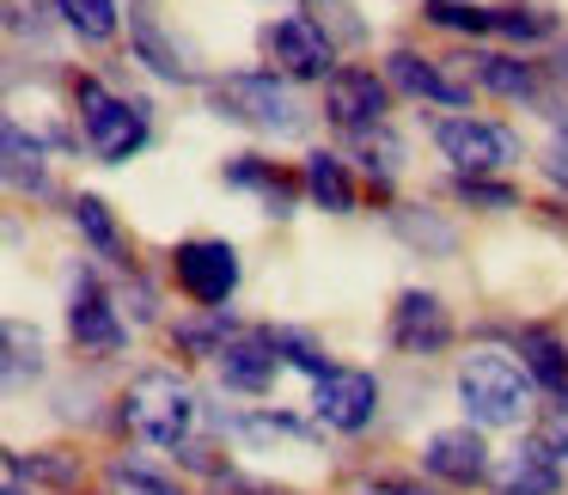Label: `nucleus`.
Instances as JSON below:
<instances>
[{"label": "nucleus", "instance_id": "nucleus-1", "mask_svg": "<svg viewBox=\"0 0 568 495\" xmlns=\"http://www.w3.org/2000/svg\"><path fill=\"white\" fill-rule=\"evenodd\" d=\"M531 397H538V380L526 373V361H507L495 348L458 361V404H465L470 428H514V422H526Z\"/></svg>", "mask_w": 568, "mask_h": 495}, {"label": "nucleus", "instance_id": "nucleus-2", "mask_svg": "<svg viewBox=\"0 0 568 495\" xmlns=\"http://www.w3.org/2000/svg\"><path fill=\"white\" fill-rule=\"evenodd\" d=\"M196 410H202L196 392H190L178 373L153 367L123 392V428L148 446H184L190 428H196Z\"/></svg>", "mask_w": 568, "mask_h": 495}, {"label": "nucleus", "instance_id": "nucleus-3", "mask_svg": "<svg viewBox=\"0 0 568 495\" xmlns=\"http://www.w3.org/2000/svg\"><path fill=\"white\" fill-rule=\"evenodd\" d=\"M214 111L245 123V129H257V135H300V129H306V111H300V99L282 87V74L214 80Z\"/></svg>", "mask_w": 568, "mask_h": 495}, {"label": "nucleus", "instance_id": "nucleus-4", "mask_svg": "<svg viewBox=\"0 0 568 495\" xmlns=\"http://www.w3.org/2000/svg\"><path fill=\"white\" fill-rule=\"evenodd\" d=\"M80 129H87V148L104 165H123L148 148V104L141 99H116L99 80H80Z\"/></svg>", "mask_w": 568, "mask_h": 495}, {"label": "nucleus", "instance_id": "nucleus-5", "mask_svg": "<svg viewBox=\"0 0 568 495\" xmlns=\"http://www.w3.org/2000/svg\"><path fill=\"white\" fill-rule=\"evenodd\" d=\"M434 148L453 160V172H470V178H489L501 172V165L519 160V135L501 123H483V117H446V123H434Z\"/></svg>", "mask_w": 568, "mask_h": 495}, {"label": "nucleus", "instance_id": "nucleus-6", "mask_svg": "<svg viewBox=\"0 0 568 495\" xmlns=\"http://www.w3.org/2000/svg\"><path fill=\"white\" fill-rule=\"evenodd\" d=\"M172 275L202 312H221L239 287V251L226 239H184L172 251Z\"/></svg>", "mask_w": 568, "mask_h": 495}, {"label": "nucleus", "instance_id": "nucleus-7", "mask_svg": "<svg viewBox=\"0 0 568 495\" xmlns=\"http://www.w3.org/2000/svg\"><path fill=\"white\" fill-rule=\"evenodd\" d=\"M312 416L336 434H361L379 416V380L361 367H331L312 380Z\"/></svg>", "mask_w": 568, "mask_h": 495}, {"label": "nucleus", "instance_id": "nucleus-8", "mask_svg": "<svg viewBox=\"0 0 568 495\" xmlns=\"http://www.w3.org/2000/svg\"><path fill=\"white\" fill-rule=\"evenodd\" d=\"M263 55L275 62V74L287 80H331V38L312 26L306 13H287L275 26H263Z\"/></svg>", "mask_w": 568, "mask_h": 495}, {"label": "nucleus", "instance_id": "nucleus-9", "mask_svg": "<svg viewBox=\"0 0 568 495\" xmlns=\"http://www.w3.org/2000/svg\"><path fill=\"white\" fill-rule=\"evenodd\" d=\"M385 104H392V92H385V80L373 74V68H336V74L324 80V117H331L343 135L385 123Z\"/></svg>", "mask_w": 568, "mask_h": 495}, {"label": "nucleus", "instance_id": "nucleus-10", "mask_svg": "<svg viewBox=\"0 0 568 495\" xmlns=\"http://www.w3.org/2000/svg\"><path fill=\"white\" fill-rule=\"evenodd\" d=\"M562 477H568V471L556 465V453L538 441V434H526V441L507 446V453L489 465L495 495H556V489H562Z\"/></svg>", "mask_w": 568, "mask_h": 495}, {"label": "nucleus", "instance_id": "nucleus-11", "mask_svg": "<svg viewBox=\"0 0 568 495\" xmlns=\"http://www.w3.org/2000/svg\"><path fill=\"white\" fill-rule=\"evenodd\" d=\"M392 343L404 348V355H440V348L453 343V319H446V306L434 294L409 287L392 306Z\"/></svg>", "mask_w": 568, "mask_h": 495}, {"label": "nucleus", "instance_id": "nucleus-12", "mask_svg": "<svg viewBox=\"0 0 568 495\" xmlns=\"http://www.w3.org/2000/svg\"><path fill=\"white\" fill-rule=\"evenodd\" d=\"M422 471H428V477H440V483H453V489H470V483L489 477V453H483L477 428L465 422V428L428 434V446H422Z\"/></svg>", "mask_w": 568, "mask_h": 495}, {"label": "nucleus", "instance_id": "nucleus-13", "mask_svg": "<svg viewBox=\"0 0 568 495\" xmlns=\"http://www.w3.org/2000/svg\"><path fill=\"white\" fill-rule=\"evenodd\" d=\"M68 331H74L80 348H99V355H116L123 336H129L123 319H116V306H111V294H104L92 275H80L74 300H68Z\"/></svg>", "mask_w": 568, "mask_h": 495}, {"label": "nucleus", "instance_id": "nucleus-14", "mask_svg": "<svg viewBox=\"0 0 568 495\" xmlns=\"http://www.w3.org/2000/svg\"><path fill=\"white\" fill-rule=\"evenodd\" d=\"M385 74H392V87L409 92V99L453 104V111H465V104H470V87H465V80L440 74V68H434L428 55H416V50H392V55H385Z\"/></svg>", "mask_w": 568, "mask_h": 495}, {"label": "nucleus", "instance_id": "nucleus-15", "mask_svg": "<svg viewBox=\"0 0 568 495\" xmlns=\"http://www.w3.org/2000/svg\"><path fill=\"white\" fill-rule=\"evenodd\" d=\"M275 367H282V355H275L270 336H233L221 355V380L233 385V392H263V385L275 380Z\"/></svg>", "mask_w": 568, "mask_h": 495}, {"label": "nucleus", "instance_id": "nucleus-16", "mask_svg": "<svg viewBox=\"0 0 568 495\" xmlns=\"http://www.w3.org/2000/svg\"><path fill=\"white\" fill-rule=\"evenodd\" d=\"M300 184H306V196L318 202V209H331V214H348V209H355V178H348V165L336 160V153H306V165H300Z\"/></svg>", "mask_w": 568, "mask_h": 495}, {"label": "nucleus", "instance_id": "nucleus-17", "mask_svg": "<svg viewBox=\"0 0 568 495\" xmlns=\"http://www.w3.org/2000/svg\"><path fill=\"white\" fill-rule=\"evenodd\" d=\"M519 361L538 380V392L568 397V343H556L550 331H519Z\"/></svg>", "mask_w": 568, "mask_h": 495}, {"label": "nucleus", "instance_id": "nucleus-18", "mask_svg": "<svg viewBox=\"0 0 568 495\" xmlns=\"http://www.w3.org/2000/svg\"><path fill=\"white\" fill-rule=\"evenodd\" d=\"M465 62H477V87L495 99H538V68L519 55H465Z\"/></svg>", "mask_w": 568, "mask_h": 495}, {"label": "nucleus", "instance_id": "nucleus-19", "mask_svg": "<svg viewBox=\"0 0 568 495\" xmlns=\"http://www.w3.org/2000/svg\"><path fill=\"white\" fill-rule=\"evenodd\" d=\"M129 38H135V55L153 68L160 80H190V62L172 50V43L160 38V26H153V13H141V7H129Z\"/></svg>", "mask_w": 568, "mask_h": 495}, {"label": "nucleus", "instance_id": "nucleus-20", "mask_svg": "<svg viewBox=\"0 0 568 495\" xmlns=\"http://www.w3.org/2000/svg\"><path fill=\"white\" fill-rule=\"evenodd\" d=\"M62 26L74 31L80 43H111L116 38V0H55Z\"/></svg>", "mask_w": 568, "mask_h": 495}, {"label": "nucleus", "instance_id": "nucleus-21", "mask_svg": "<svg viewBox=\"0 0 568 495\" xmlns=\"http://www.w3.org/2000/svg\"><path fill=\"white\" fill-rule=\"evenodd\" d=\"M495 31L514 43H544L556 38V13H544V7H531V0H514V7H489Z\"/></svg>", "mask_w": 568, "mask_h": 495}, {"label": "nucleus", "instance_id": "nucleus-22", "mask_svg": "<svg viewBox=\"0 0 568 495\" xmlns=\"http://www.w3.org/2000/svg\"><path fill=\"white\" fill-rule=\"evenodd\" d=\"M348 141H355V160L367 165V172L379 178V184H385V178H397V165H404V141H397L385 123H373V129H355Z\"/></svg>", "mask_w": 568, "mask_h": 495}, {"label": "nucleus", "instance_id": "nucleus-23", "mask_svg": "<svg viewBox=\"0 0 568 495\" xmlns=\"http://www.w3.org/2000/svg\"><path fill=\"white\" fill-rule=\"evenodd\" d=\"M226 184H239V190H263L275 214H287V202H294V184H287V178L275 172L270 160H251V153H245V160L226 165Z\"/></svg>", "mask_w": 568, "mask_h": 495}, {"label": "nucleus", "instance_id": "nucleus-24", "mask_svg": "<svg viewBox=\"0 0 568 495\" xmlns=\"http://www.w3.org/2000/svg\"><path fill=\"white\" fill-rule=\"evenodd\" d=\"M7 184L13 190H43V148L19 123H7Z\"/></svg>", "mask_w": 568, "mask_h": 495}, {"label": "nucleus", "instance_id": "nucleus-25", "mask_svg": "<svg viewBox=\"0 0 568 495\" xmlns=\"http://www.w3.org/2000/svg\"><path fill=\"white\" fill-rule=\"evenodd\" d=\"M74 226L87 233V245L99 251V257H116V251H123V233H116L111 209H104L99 196H74Z\"/></svg>", "mask_w": 568, "mask_h": 495}, {"label": "nucleus", "instance_id": "nucleus-26", "mask_svg": "<svg viewBox=\"0 0 568 495\" xmlns=\"http://www.w3.org/2000/svg\"><path fill=\"white\" fill-rule=\"evenodd\" d=\"M178 343H184L190 355H226V343H233V319H226V306L209 312V319L178 324Z\"/></svg>", "mask_w": 568, "mask_h": 495}, {"label": "nucleus", "instance_id": "nucleus-27", "mask_svg": "<svg viewBox=\"0 0 568 495\" xmlns=\"http://www.w3.org/2000/svg\"><path fill=\"white\" fill-rule=\"evenodd\" d=\"M38 367H43V343H38V331H26V324H7V385H26V373L38 380Z\"/></svg>", "mask_w": 568, "mask_h": 495}, {"label": "nucleus", "instance_id": "nucleus-28", "mask_svg": "<svg viewBox=\"0 0 568 495\" xmlns=\"http://www.w3.org/2000/svg\"><path fill=\"white\" fill-rule=\"evenodd\" d=\"M422 13L446 31H495L489 7H477V0H422Z\"/></svg>", "mask_w": 568, "mask_h": 495}, {"label": "nucleus", "instance_id": "nucleus-29", "mask_svg": "<svg viewBox=\"0 0 568 495\" xmlns=\"http://www.w3.org/2000/svg\"><path fill=\"white\" fill-rule=\"evenodd\" d=\"M453 196L458 202H470V209H514V184H501V178H470V172H458L453 178Z\"/></svg>", "mask_w": 568, "mask_h": 495}, {"label": "nucleus", "instance_id": "nucleus-30", "mask_svg": "<svg viewBox=\"0 0 568 495\" xmlns=\"http://www.w3.org/2000/svg\"><path fill=\"white\" fill-rule=\"evenodd\" d=\"M111 489L116 495H184L172 477H160V471H148V465H129V458L111 465Z\"/></svg>", "mask_w": 568, "mask_h": 495}, {"label": "nucleus", "instance_id": "nucleus-31", "mask_svg": "<svg viewBox=\"0 0 568 495\" xmlns=\"http://www.w3.org/2000/svg\"><path fill=\"white\" fill-rule=\"evenodd\" d=\"M392 226L409 239V245H428V251H440V257L453 251V226H446V221H428V214H409V209H397V214H392Z\"/></svg>", "mask_w": 568, "mask_h": 495}, {"label": "nucleus", "instance_id": "nucleus-32", "mask_svg": "<svg viewBox=\"0 0 568 495\" xmlns=\"http://www.w3.org/2000/svg\"><path fill=\"white\" fill-rule=\"evenodd\" d=\"M263 336H270V343H275V355H282L287 367H306L312 380H318V373H331V361H324L318 348L306 343V336H294V331H263Z\"/></svg>", "mask_w": 568, "mask_h": 495}, {"label": "nucleus", "instance_id": "nucleus-33", "mask_svg": "<svg viewBox=\"0 0 568 495\" xmlns=\"http://www.w3.org/2000/svg\"><path fill=\"white\" fill-rule=\"evenodd\" d=\"M538 441L550 446V453H556V465L568 471V397H556V404H550V416H544Z\"/></svg>", "mask_w": 568, "mask_h": 495}, {"label": "nucleus", "instance_id": "nucleus-34", "mask_svg": "<svg viewBox=\"0 0 568 495\" xmlns=\"http://www.w3.org/2000/svg\"><path fill=\"white\" fill-rule=\"evenodd\" d=\"M544 172H550L556 184H568V123H556V135H550V153H544Z\"/></svg>", "mask_w": 568, "mask_h": 495}, {"label": "nucleus", "instance_id": "nucleus-35", "mask_svg": "<svg viewBox=\"0 0 568 495\" xmlns=\"http://www.w3.org/2000/svg\"><path fill=\"white\" fill-rule=\"evenodd\" d=\"M221 495H287V489H257V483H226Z\"/></svg>", "mask_w": 568, "mask_h": 495}, {"label": "nucleus", "instance_id": "nucleus-36", "mask_svg": "<svg viewBox=\"0 0 568 495\" xmlns=\"http://www.w3.org/2000/svg\"><path fill=\"white\" fill-rule=\"evenodd\" d=\"M556 74L568 80V38H562V50H556Z\"/></svg>", "mask_w": 568, "mask_h": 495}, {"label": "nucleus", "instance_id": "nucleus-37", "mask_svg": "<svg viewBox=\"0 0 568 495\" xmlns=\"http://www.w3.org/2000/svg\"><path fill=\"white\" fill-rule=\"evenodd\" d=\"M385 495H434V489H416V483H397V489H385Z\"/></svg>", "mask_w": 568, "mask_h": 495}]
</instances>
